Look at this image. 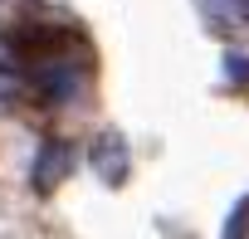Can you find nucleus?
<instances>
[{"label":"nucleus","instance_id":"1","mask_svg":"<svg viewBox=\"0 0 249 239\" xmlns=\"http://www.w3.org/2000/svg\"><path fill=\"white\" fill-rule=\"evenodd\" d=\"M69 166H73V147H69V142H44L39 156H35V171H30L35 190H54V186L69 176Z\"/></svg>","mask_w":249,"mask_h":239},{"label":"nucleus","instance_id":"2","mask_svg":"<svg viewBox=\"0 0 249 239\" xmlns=\"http://www.w3.org/2000/svg\"><path fill=\"white\" fill-rule=\"evenodd\" d=\"M93 171H98L107 186H117L122 176H127V147H122L117 132H103V137L93 142Z\"/></svg>","mask_w":249,"mask_h":239},{"label":"nucleus","instance_id":"3","mask_svg":"<svg viewBox=\"0 0 249 239\" xmlns=\"http://www.w3.org/2000/svg\"><path fill=\"white\" fill-rule=\"evenodd\" d=\"M225 73H230V78H239V83H249V59L230 54V59H225Z\"/></svg>","mask_w":249,"mask_h":239}]
</instances>
